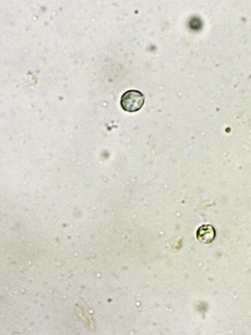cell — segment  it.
<instances>
[{"mask_svg":"<svg viewBox=\"0 0 251 335\" xmlns=\"http://www.w3.org/2000/svg\"><path fill=\"white\" fill-rule=\"evenodd\" d=\"M189 27L194 31L199 30L202 27V22L201 19L197 16H194L190 19L188 22Z\"/></svg>","mask_w":251,"mask_h":335,"instance_id":"3","label":"cell"},{"mask_svg":"<svg viewBox=\"0 0 251 335\" xmlns=\"http://www.w3.org/2000/svg\"><path fill=\"white\" fill-rule=\"evenodd\" d=\"M144 102L145 96L140 91L129 90L122 95L120 105L125 111L132 112L140 110Z\"/></svg>","mask_w":251,"mask_h":335,"instance_id":"1","label":"cell"},{"mask_svg":"<svg viewBox=\"0 0 251 335\" xmlns=\"http://www.w3.org/2000/svg\"><path fill=\"white\" fill-rule=\"evenodd\" d=\"M197 238L199 241L204 244L210 243L214 238L215 232L214 228L210 225L205 224L200 227L196 233Z\"/></svg>","mask_w":251,"mask_h":335,"instance_id":"2","label":"cell"}]
</instances>
